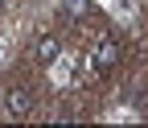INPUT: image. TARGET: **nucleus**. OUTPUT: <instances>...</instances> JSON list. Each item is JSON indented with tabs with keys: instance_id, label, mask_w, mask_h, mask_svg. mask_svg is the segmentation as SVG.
<instances>
[{
	"instance_id": "obj_3",
	"label": "nucleus",
	"mask_w": 148,
	"mask_h": 128,
	"mask_svg": "<svg viewBox=\"0 0 148 128\" xmlns=\"http://www.w3.org/2000/svg\"><path fill=\"white\" fill-rule=\"evenodd\" d=\"M115 62H119V46L111 42V37H103L95 50H90V66H95V70H111Z\"/></svg>"
},
{
	"instance_id": "obj_5",
	"label": "nucleus",
	"mask_w": 148,
	"mask_h": 128,
	"mask_svg": "<svg viewBox=\"0 0 148 128\" xmlns=\"http://www.w3.org/2000/svg\"><path fill=\"white\" fill-rule=\"evenodd\" d=\"M90 12V0H62V17L66 21H82Z\"/></svg>"
},
{
	"instance_id": "obj_7",
	"label": "nucleus",
	"mask_w": 148,
	"mask_h": 128,
	"mask_svg": "<svg viewBox=\"0 0 148 128\" xmlns=\"http://www.w3.org/2000/svg\"><path fill=\"white\" fill-rule=\"evenodd\" d=\"M0 8H4V0H0Z\"/></svg>"
},
{
	"instance_id": "obj_2",
	"label": "nucleus",
	"mask_w": 148,
	"mask_h": 128,
	"mask_svg": "<svg viewBox=\"0 0 148 128\" xmlns=\"http://www.w3.org/2000/svg\"><path fill=\"white\" fill-rule=\"evenodd\" d=\"M4 112L16 116V120L29 116V112H33V91H29V87H8V91H4Z\"/></svg>"
},
{
	"instance_id": "obj_1",
	"label": "nucleus",
	"mask_w": 148,
	"mask_h": 128,
	"mask_svg": "<svg viewBox=\"0 0 148 128\" xmlns=\"http://www.w3.org/2000/svg\"><path fill=\"white\" fill-rule=\"evenodd\" d=\"M82 58H78V54H58V58H53L49 62V70H53V83H78V75H82Z\"/></svg>"
},
{
	"instance_id": "obj_4",
	"label": "nucleus",
	"mask_w": 148,
	"mask_h": 128,
	"mask_svg": "<svg viewBox=\"0 0 148 128\" xmlns=\"http://www.w3.org/2000/svg\"><path fill=\"white\" fill-rule=\"evenodd\" d=\"M58 54H62V42L53 37V33H41V37L33 42V58L41 62V66H49L53 58H58Z\"/></svg>"
},
{
	"instance_id": "obj_6",
	"label": "nucleus",
	"mask_w": 148,
	"mask_h": 128,
	"mask_svg": "<svg viewBox=\"0 0 148 128\" xmlns=\"http://www.w3.org/2000/svg\"><path fill=\"white\" fill-rule=\"evenodd\" d=\"M111 8H115L119 17H132L136 12V0H111Z\"/></svg>"
}]
</instances>
